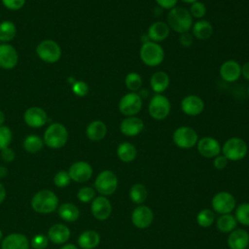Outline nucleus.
<instances>
[{"label": "nucleus", "mask_w": 249, "mask_h": 249, "mask_svg": "<svg viewBox=\"0 0 249 249\" xmlns=\"http://www.w3.org/2000/svg\"><path fill=\"white\" fill-rule=\"evenodd\" d=\"M166 18L169 28L179 34L189 32L193 26V18L186 8L174 7L169 10Z\"/></svg>", "instance_id": "nucleus-1"}, {"label": "nucleus", "mask_w": 249, "mask_h": 249, "mask_svg": "<svg viewBox=\"0 0 249 249\" xmlns=\"http://www.w3.org/2000/svg\"><path fill=\"white\" fill-rule=\"evenodd\" d=\"M32 209L40 214H50L58 207V197L51 190H41L37 192L31 199Z\"/></svg>", "instance_id": "nucleus-2"}, {"label": "nucleus", "mask_w": 249, "mask_h": 249, "mask_svg": "<svg viewBox=\"0 0 249 249\" xmlns=\"http://www.w3.org/2000/svg\"><path fill=\"white\" fill-rule=\"evenodd\" d=\"M68 140L67 128L60 123H53L50 124L43 136L44 144L52 149L62 148Z\"/></svg>", "instance_id": "nucleus-3"}, {"label": "nucleus", "mask_w": 249, "mask_h": 249, "mask_svg": "<svg viewBox=\"0 0 249 249\" xmlns=\"http://www.w3.org/2000/svg\"><path fill=\"white\" fill-rule=\"evenodd\" d=\"M139 56L145 65L156 67L163 61L164 51L159 43L148 41L142 44L139 51Z\"/></svg>", "instance_id": "nucleus-4"}, {"label": "nucleus", "mask_w": 249, "mask_h": 249, "mask_svg": "<svg viewBox=\"0 0 249 249\" xmlns=\"http://www.w3.org/2000/svg\"><path fill=\"white\" fill-rule=\"evenodd\" d=\"M38 57L47 63L57 62L62 54L60 46L53 40L46 39L41 41L36 47Z\"/></svg>", "instance_id": "nucleus-5"}, {"label": "nucleus", "mask_w": 249, "mask_h": 249, "mask_svg": "<svg viewBox=\"0 0 249 249\" xmlns=\"http://www.w3.org/2000/svg\"><path fill=\"white\" fill-rule=\"evenodd\" d=\"M171 104L169 99L160 93H156L150 100L148 105L149 115L156 121L164 120L170 113Z\"/></svg>", "instance_id": "nucleus-6"}, {"label": "nucleus", "mask_w": 249, "mask_h": 249, "mask_svg": "<svg viewBox=\"0 0 249 249\" xmlns=\"http://www.w3.org/2000/svg\"><path fill=\"white\" fill-rule=\"evenodd\" d=\"M246 142L239 137H231L223 145V156L230 160H242L247 154Z\"/></svg>", "instance_id": "nucleus-7"}, {"label": "nucleus", "mask_w": 249, "mask_h": 249, "mask_svg": "<svg viewBox=\"0 0 249 249\" xmlns=\"http://www.w3.org/2000/svg\"><path fill=\"white\" fill-rule=\"evenodd\" d=\"M173 142L176 146L182 149H190L196 145L198 141V135L196 131L191 126H179L172 134Z\"/></svg>", "instance_id": "nucleus-8"}, {"label": "nucleus", "mask_w": 249, "mask_h": 249, "mask_svg": "<svg viewBox=\"0 0 249 249\" xmlns=\"http://www.w3.org/2000/svg\"><path fill=\"white\" fill-rule=\"evenodd\" d=\"M142 97L138 92L125 93L119 102V110L125 117L136 116L142 108Z\"/></svg>", "instance_id": "nucleus-9"}, {"label": "nucleus", "mask_w": 249, "mask_h": 249, "mask_svg": "<svg viewBox=\"0 0 249 249\" xmlns=\"http://www.w3.org/2000/svg\"><path fill=\"white\" fill-rule=\"evenodd\" d=\"M117 186H118L117 176L111 170L101 171L97 175L94 181L95 190L104 196L112 195L116 191Z\"/></svg>", "instance_id": "nucleus-10"}, {"label": "nucleus", "mask_w": 249, "mask_h": 249, "mask_svg": "<svg viewBox=\"0 0 249 249\" xmlns=\"http://www.w3.org/2000/svg\"><path fill=\"white\" fill-rule=\"evenodd\" d=\"M68 174L71 180H73L74 182L84 183L89 180L92 176V167L87 161H75L70 165L68 169Z\"/></svg>", "instance_id": "nucleus-11"}, {"label": "nucleus", "mask_w": 249, "mask_h": 249, "mask_svg": "<svg viewBox=\"0 0 249 249\" xmlns=\"http://www.w3.org/2000/svg\"><path fill=\"white\" fill-rule=\"evenodd\" d=\"M24 123L33 128L42 127L48 121V115L46 111L38 106H32L26 109L23 114Z\"/></svg>", "instance_id": "nucleus-12"}, {"label": "nucleus", "mask_w": 249, "mask_h": 249, "mask_svg": "<svg viewBox=\"0 0 249 249\" xmlns=\"http://www.w3.org/2000/svg\"><path fill=\"white\" fill-rule=\"evenodd\" d=\"M235 199L230 193L220 192L216 194L212 199L213 209L220 214H229L234 209Z\"/></svg>", "instance_id": "nucleus-13"}, {"label": "nucleus", "mask_w": 249, "mask_h": 249, "mask_svg": "<svg viewBox=\"0 0 249 249\" xmlns=\"http://www.w3.org/2000/svg\"><path fill=\"white\" fill-rule=\"evenodd\" d=\"M181 110L187 116H198L204 110V102L198 95L189 94L182 99Z\"/></svg>", "instance_id": "nucleus-14"}, {"label": "nucleus", "mask_w": 249, "mask_h": 249, "mask_svg": "<svg viewBox=\"0 0 249 249\" xmlns=\"http://www.w3.org/2000/svg\"><path fill=\"white\" fill-rule=\"evenodd\" d=\"M18 62L17 50L8 43L0 44V67L6 70L13 69Z\"/></svg>", "instance_id": "nucleus-15"}, {"label": "nucleus", "mask_w": 249, "mask_h": 249, "mask_svg": "<svg viewBox=\"0 0 249 249\" xmlns=\"http://www.w3.org/2000/svg\"><path fill=\"white\" fill-rule=\"evenodd\" d=\"M196 145L198 153L204 158H215L221 152V145L218 140L210 136L200 138Z\"/></svg>", "instance_id": "nucleus-16"}, {"label": "nucleus", "mask_w": 249, "mask_h": 249, "mask_svg": "<svg viewBox=\"0 0 249 249\" xmlns=\"http://www.w3.org/2000/svg\"><path fill=\"white\" fill-rule=\"evenodd\" d=\"M90 210L94 218L104 221L109 218L112 211V206L108 198H106L104 196H100L92 199Z\"/></svg>", "instance_id": "nucleus-17"}, {"label": "nucleus", "mask_w": 249, "mask_h": 249, "mask_svg": "<svg viewBox=\"0 0 249 249\" xmlns=\"http://www.w3.org/2000/svg\"><path fill=\"white\" fill-rule=\"evenodd\" d=\"M144 129V122L137 116L126 117L120 124L121 132L128 137H134L138 135Z\"/></svg>", "instance_id": "nucleus-18"}, {"label": "nucleus", "mask_w": 249, "mask_h": 249, "mask_svg": "<svg viewBox=\"0 0 249 249\" xmlns=\"http://www.w3.org/2000/svg\"><path fill=\"white\" fill-rule=\"evenodd\" d=\"M219 73L225 82L233 83L241 76V65L235 60H227L220 66Z\"/></svg>", "instance_id": "nucleus-19"}, {"label": "nucleus", "mask_w": 249, "mask_h": 249, "mask_svg": "<svg viewBox=\"0 0 249 249\" xmlns=\"http://www.w3.org/2000/svg\"><path fill=\"white\" fill-rule=\"evenodd\" d=\"M30 241L20 232H12L5 236L1 242V249H29Z\"/></svg>", "instance_id": "nucleus-20"}, {"label": "nucleus", "mask_w": 249, "mask_h": 249, "mask_svg": "<svg viewBox=\"0 0 249 249\" xmlns=\"http://www.w3.org/2000/svg\"><path fill=\"white\" fill-rule=\"evenodd\" d=\"M153 212L145 205L136 207L131 215V221L136 228L145 229L148 228L153 222Z\"/></svg>", "instance_id": "nucleus-21"}, {"label": "nucleus", "mask_w": 249, "mask_h": 249, "mask_svg": "<svg viewBox=\"0 0 249 249\" xmlns=\"http://www.w3.org/2000/svg\"><path fill=\"white\" fill-rule=\"evenodd\" d=\"M71 235L70 229L61 223L53 225L47 233V236L50 241L54 244H64L66 243Z\"/></svg>", "instance_id": "nucleus-22"}, {"label": "nucleus", "mask_w": 249, "mask_h": 249, "mask_svg": "<svg viewBox=\"0 0 249 249\" xmlns=\"http://www.w3.org/2000/svg\"><path fill=\"white\" fill-rule=\"evenodd\" d=\"M170 32V28L168 24L164 21H155L153 22L147 32V36L150 41L159 43L165 40Z\"/></svg>", "instance_id": "nucleus-23"}, {"label": "nucleus", "mask_w": 249, "mask_h": 249, "mask_svg": "<svg viewBox=\"0 0 249 249\" xmlns=\"http://www.w3.org/2000/svg\"><path fill=\"white\" fill-rule=\"evenodd\" d=\"M107 134V125L100 120L90 122L86 128V135L91 141H100Z\"/></svg>", "instance_id": "nucleus-24"}, {"label": "nucleus", "mask_w": 249, "mask_h": 249, "mask_svg": "<svg viewBox=\"0 0 249 249\" xmlns=\"http://www.w3.org/2000/svg\"><path fill=\"white\" fill-rule=\"evenodd\" d=\"M231 249H245L249 244V234L245 230L237 229L231 231L228 238Z\"/></svg>", "instance_id": "nucleus-25"}, {"label": "nucleus", "mask_w": 249, "mask_h": 249, "mask_svg": "<svg viewBox=\"0 0 249 249\" xmlns=\"http://www.w3.org/2000/svg\"><path fill=\"white\" fill-rule=\"evenodd\" d=\"M214 32L213 25L205 19H199L196 21L192 26V35L198 40L209 39Z\"/></svg>", "instance_id": "nucleus-26"}, {"label": "nucleus", "mask_w": 249, "mask_h": 249, "mask_svg": "<svg viewBox=\"0 0 249 249\" xmlns=\"http://www.w3.org/2000/svg\"><path fill=\"white\" fill-rule=\"evenodd\" d=\"M169 76L164 71H157L155 72L150 79V85L152 89L156 93L161 94L163 91H165L169 86Z\"/></svg>", "instance_id": "nucleus-27"}, {"label": "nucleus", "mask_w": 249, "mask_h": 249, "mask_svg": "<svg viewBox=\"0 0 249 249\" xmlns=\"http://www.w3.org/2000/svg\"><path fill=\"white\" fill-rule=\"evenodd\" d=\"M58 216L65 222H75L80 216V210L77 205L71 202H64L57 208Z\"/></svg>", "instance_id": "nucleus-28"}, {"label": "nucleus", "mask_w": 249, "mask_h": 249, "mask_svg": "<svg viewBox=\"0 0 249 249\" xmlns=\"http://www.w3.org/2000/svg\"><path fill=\"white\" fill-rule=\"evenodd\" d=\"M100 241V236L95 231H83L78 237V244L82 249H94Z\"/></svg>", "instance_id": "nucleus-29"}, {"label": "nucleus", "mask_w": 249, "mask_h": 249, "mask_svg": "<svg viewBox=\"0 0 249 249\" xmlns=\"http://www.w3.org/2000/svg\"><path fill=\"white\" fill-rule=\"evenodd\" d=\"M118 158L124 162L132 161L137 155L136 148L129 142H123L118 146L117 149Z\"/></svg>", "instance_id": "nucleus-30"}, {"label": "nucleus", "mask_w": 249, "mask_h": 249, "mask_svg": "<svg viewBox=\"0 0 249 249\" xmlns=\"http://www.w3.org/2000/svg\"><path fill=\"white\" fill-rule=\"evenodd\" d=\"M44 141L43 138H41L40 136L36 135V134H29L27 135L23 142H22V146L23 149L30 154H36L39 151L42 150L43 146H44Z\"/></svg>", "instance_id": "nucleus-31"}, {"label": "nucleus", "mask_w": 249, "mask_h": 249, "mask_svg": "<svg viewBox=\"0 0 249 249\" xmlns=\"http://www.w3.org/2000/svg\"><path fill=\"white\" fill-rule=\"evenodd\" d=\"M17 35V27L13 21L3 20L0 22V41L8 43Z\"/></svg>", "instance_id": "nucleus-32"}, {"label": "nucleus", "mask_w": 249, "mask_h": 249, "mask_svg": "<svg viewBox=\"0 0 249 249\" xmlns=\"http://www.w3.org/2000/svg\"><path fill=\"white\" fill-rule=\"evenodd\" d=\"M142 77L137 72H129L124 78V85L129 91L137 92L142 87Z\"/></svg>", "instance_id": "nucleus-33"}, {"label": "nucleus", "mask_w": 249, "mask_h": 249, "mask_svg": "<svg viewBox=\"0 0 249 249\" xmlns=\"http://www.w3.org/2000/svg\"><path fill=\"white\" fill-rule=\"evenodd\" d=\"M235 226H236V219L230 213L222 215L217 221V228L219 231L223 232L231 231L235 228Z\"/></svg>", "instance_id": "nucleus-34"}, {"label": "nucleus", "mask_w": 249, "mask_h": 249, "mask_svg": "<svg viewBox=\"0 0 249 249\" xmlns=\"http://www.w3.org/2000/svg\"><path fill=\"white\" fill-rule=\"evenodd\" d=\"M147 190L145 188L144 185L142 184H134L130 190H129V196L130 199L134 202V203H142L145 201V199L147 198Z\"/></svg>", "instance_id": "nucleus-35"}, {"label": "nucleus", "mask_w": 249, "mask_h": 249, "mask_svg": "<svg viewBox=\"0 0 249 249\" xmlns=\"http://www.w3.org/2000/svg\"><path fill=\"white\" fill-rule=\"evenodd\" d=\"M214 212L210 209H203L201 210L196 217L197 224L202 228H208L214 222Z\"/></svg>", "instance_id": "nucleus-36"}, {"label": "nucleus", "mask_w": 249, "mask_h": 249, "mask_svg": "<svg viewBox=\"0 0 249 249\" xmlns=\"http://www.w3.org/2000/svg\"><path fill=\"white\" fill-rule=\"evenodd\" d=\"M235 219L242 225L249 226V203H241L235 210Z\"/></svg>", "instance_id": "nucleus-37"}, {"label": "nucleus", "mask_w": 249, "mask_h": 249, "mask_svg": "<svg viewBox=\"0 0 249 249\" xmlns=\"http://www.w3.org/2000/svg\"><path fill=\"white\" fill-rule=\"evenodd\" d=\"M13 138L12 130L7 125L0 126V151L10 146Z\"/></svg>", "instance_id": "nucleus-38"}, {"label": "nucleus", "mask_w": 249, "mask_h": 249, "mask_svg": "<svg viewBox=\"0 0 249 249\" xmlns=\"http://www.w3.org/2000/svg\"><path fill=\"white\" fill-rule=\"evenodd\" d=\"M189 12H190L192 18L200 19L206 15V6L204 5L203 2L198 0V1L191 4Z\"/></svg>", "instance_id": "nucleus-39"}, {"label": "nucleus", "mask_w": 249, "mask_h": 249, "mask_svg": "<svg viewBox=\"0 0 249 249\" xmlns=\"http://www.w3.org/2000/svg\"><path fill=\"white\" fill-rule=\"evenodd\" d=\"M94 196H95V191L93 190V188L89 186L80 188L77 193V198L84 203L92 201V199L94 198Z\"/></svg>", "instance_id": "nucleus-40"}, {"label": "nucleus", "mask_w": 249, "mask_h": 249, "mask_svg": "<svg viewBox=\"0 0 249 249\" xmlns=\"http://www.w3.org/2000/svg\"><path fill=\"white\" fill-rule=\"evenodd\" d=\"M71 178L68 174V171L59 170L53 176V183L58 188H65L69 185Z\"/></svg>", "instance_id": "nucleus-41"}, {"label": "nucleus", "mask_w": 249, "mask_h": 249, "mask_svg": "<svg viewBox=\"0 0 249 249\" xmlns=\"http://www.w3.org/2000/svg\"><path fill=\"white\" fill-rule=\"evenodd\" d=\"M49 244V238L45 234H36L31 238L30 245L33 249H46Z\"/></svg>", "instance_id": "nucleus-42"}, {"label": "nucleus", "mask_w": 249, "mask_h": 249, "mask_svg": "<svg viewBox=\"0 0 249 249\" xmlns=\"http://www.w3.org/2000/svg\"><path fill=\"white\" fill-rule=\"evenodd\" d=\"M72 91L79 97H84L89 93V86L84 81H76L72 85Z\"/></svg>", "instance_id": "nucleus-43"}, {"label": "nucleus", "mask_w": 249, "mask_h": 249, "mask_svg": "<svg viewBox=\"0 0 249 249\" xmlns=\"http://www.w3.org/2000/svg\"><path fill=\"white\" fill-rule=\"evenodd\" d=\"M1 2L5 8L11 11L20 10L25 4V0H1Z\"/></svg>", "instance_id": "nucleus-44"}, {"label": "nucleus", "mask_w": 249, "mask_h": 249, "mask_svg": "<svg viewBox=\"0 0 249 249\" xmlns=\"http://www.w3.org/2000/svg\"><path fill=\"white\" fill-rule=\"evenodd\" d=\"M0 154H1V159L5 162H12L16 159V153L10 147H7V148H4L3 150H1Z\"/></svg>", "instance_id": "nucleus-45"}, {"label": "nucleus", "mask_w": 249, "mask_h": 249, "mask_svg": "<svg viewBox=\"0 0 249 249\" xmlns=\"http://www.w3.org/2000/svg\"><path fill=\"white\" fill-rule=\"evenodd\" d=\"M194 36L190 32H185L180 34L179 36V43L183 47H190L193 45Z\"/></svg>", "instance_id": "nucleus-46"}, {"label": "nucleus", "mask_w": 249, "mask_h": 249, "mask_svg": "<svg viewBox=\"0 0 249 249\" xmlns=\"http://www.w3.org/2000/svg\"><path fill=\"white\" fill-rule=\"evenodd\" d=\"M156 3L162 9L171 10L174 7H176V4L178 0H155Z\"/></svg>", "instance_id": "nucleus-47"}, {"label": "nucleus", "mask_w": 249, "mask_h": 249, "mask_svg": "<svg viewBox=\"0 0 249 249\" xmlns=\"http://www.w3.org/2000/svg\"><path fill=\"white\" fill-rule=\"evenodd\" d=\"M227 163H228L227 158L224 157V156H219V155H218L217 157H215L214 161H213V164H214V166H215L217 169H223V168H225L226 165H227Z\"/></svg>", "instance_id": "nucleus-48"}, {"label": "nucleus", "mask_w": 249, "mask_h": 249, "mask_svg": "<svg viewBox=\"0 0 249 249\" xmlns=\"http://www.w3.org/2000/svg\"><path fill=\"white\" fill-rule=\"evenodd\" d=\"M241 76H243V78L249 81V61L245 62L241 66Z\"/></svg>", "instance_id": "nucleus-49"}, {"label": "nucleus", "mask_w": 249, "mask_h": 249, "mask_svg": "<svg viewBox=\"0 0 249 249\" xmlns=\"http://www.w3.org/2000/svg\"><path fill=\"white\" fill-rule=\"evenodd\" d=\"M6 195H7L6 188H5V186L0 182V204L5 200Z\"/></svg>", "instance_id": "nucleus-50"}, {"label": "nucleus", "mask_w": 249, "mask_h": 249, "mask_svg": "<svg viewBox=\"0 0 249 249\" xmlns=\"http://www.w3.org/2000/svg\"><path fill=\"white\" fill-rule=\"evenodd\" d=\"M8 175V169L4 165H0V179L5 178Z\"/></svg>", "instance_id": "nucleus-51"}, {"label": "nucleus", "mask_w": 249, "mask_h": 249, "mask_svg": "<svg viewBox=\"0 0 249 249\" xmlns=\"http://www.w3.org/2000/svg\"><path fill=\"white\" fill-rule=\"evenodd\" d=\"M60 249H78V248L76 245H74L72 243H66Z\"/></svg>", "instance_id": "nucleus-52"}, {"label": "nucleus", "mask_w": 249, "mask_h": 249, "mask_svg": "<svg viewBox=\"0 0 249 249\" xmlns=\"http://www.w3.org/2000/svg\"><path fill=\"white\" fill-rule=\"evenodd\" d=\"M5 119H6L5 114L3 113V111H1V110H0V126H1V125H4Z\"/></svg>", "instance_id": "nucleus-53"}, {"label": "nucleus", "mask_w": 249, "mask_h": 249, "mask_svg": "<svg viewBox=\"0 0 249 249\" xmlns=\"http://www.w3.org/2000/svg\"><path fill=\"white\" fill-rule=\"evenodd\" d=\"M181 1H183V2L186 3V4H192V3L196 2V1H198V0H181Z\"/></svg>", "instance_id": "nucleus-54"}, {"label": "nucleus", "mask_w": 249, "mask_h": 249, "mask_svg": "<svg viewBox=\"0 0 249 249\" xmlns=\"http://www.w3.org/2000/svg\"><path fill=\"white\" fill-rule=\"evenodd\" d=\"M2 240H3V233H2V231L0 230V245H1Z\"/></svg>", "instance_id": "nucleus-55"}, {"label": "nucleus", "mask_w": 249, "mask_h": 249, "mask_svg": "<svg viewBox=\"0 0 249 249\" xmlns=\"http://www.w3.org/2000/svg\"><path fill=\"white\" fill-rule=\"evenodd\" d=\"M247 93H248V96H249V86H248V89H247Z\"/></svg>", "instance_id": "nucleus-56"}]
</instances>
